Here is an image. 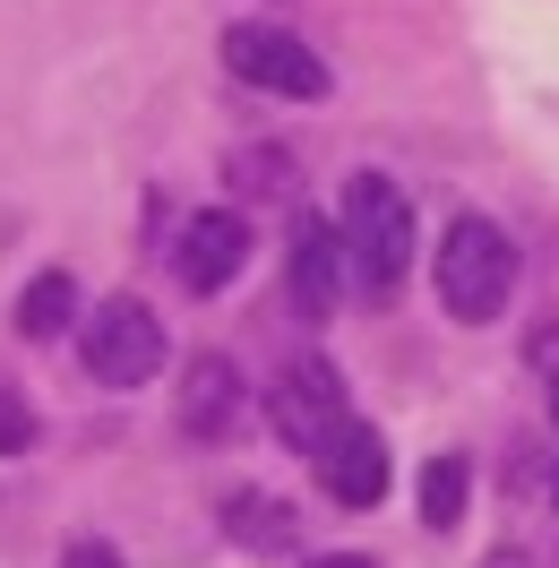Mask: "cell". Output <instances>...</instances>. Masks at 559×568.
I'll use <instances>...</instances> for the list:
<instances>
[{"mask_svg": "<svg viewBox=\"0 0 559 568\" xmlns=\"http://www.w3.org/2000/svg\"><path fill=\"white\" fill-rule=\"evenodd\" d=\"M61 568H130V560H121L112 542H70V551H61Z\"/></svg>", "mask_w": 559, "mask_h": 568, "instance_id": "5bb4252c", "label": "cell"}, {"mask_svg": "<svg viewBox=\"0 0 559 568\" xmlns=\"http://www.w3.org/2000/svg\"><path fill=\"white\" fill-rule=\"evenodd\" d=\"M242 258H250V215H233V207L190 215V233H181V250H173V267H181L190 293H224V284L242 276Z\"/></svg>", "mask_w": 559, "mask_h": 568, "instance_id": "8992f818", "label": "cell"}, {"mask_svg": "<svg viewBox=\"0 0 559 568\" xmlns=\"http://www.w3.org/2000/svg\"><path fill=\"white\" fill-rule=\"evenodd\" d=\"M551 414H559V371H551Z\"/></svg>", "mask_w": 559, "mask_h": 568, "instance_id": "2e32d148", "label": "cell"}, {"mask_svg": "<svg viewBox=\"0 0 559 568\" xmlns=\"http://www.w3.org/2000/svg\"><path fill=\"white\" fill-rule=\"evenodd\" d=\"M242 423H250L242 371L224 354H199V371L181 379V430H190V439H242Z\"/></svg>", "mask_w": 559, "mask_h": 568, "instance_id": "ba28073f", "label": "cell"}, {"mask_svg": "<svg viewBox=\"0 0 559 568\" xmlns=\"http://www.w3.org/2000/svg\"><path fill=\"white\" fill-rule=\"evenodd\" d=\"M284 284H293V311H302V320H327V311L345 302V242H336V224H318V215H302V233H293V267H284Z\"/></svg>", "mask_w": 559, "mask_h": 568, "instance_id": "9c48e42d", "label": "cell"}, {"mask_svg": "<svg viewBox=\"0 0 559 568\" xmlns=\"http://www.w3.org/2000/svg\"><path fill=\"white\" fill-rule=\"evenodd\" d=\"M336 423H345V379H336V362L293 354V362L276 371V379H267V430H276L284 448L318 457Z\"/></svg>", "mask_w": 559, "mask_h": 568, "instance_id": "3957f363", "label": "cell"}, {"mask_svg": "<svg viewBox=\"0 0 559 568\" xmlns=\"http://www.w3.org/2000/svg\"><path fill=\"white\" fill-rule=\"evenodd\" d=\"M78 320V276L70 267H43L27 293H18V336H61Z\"/></svg>", "mask_w": 559, "mask_h": 568, "instance_id": "30bf717a", "label": "cell"}, {"mask_svg": "<svg viewBox=\"0 0 559 568\" xmlns=\"http://www.w3.org/2000/svg\"><path fill=\"white\" fill-rule=\"evenodd\" d=\"M87 371L104 379V388H139L164 371V320L146 311V302H104L95 320H87Z\"/></svg>", "mask_w": 559, "mask_h": 568, "instance_id": "5b68a950", "label": "cell"}, {"mask_svg": "<svg viewBox=\"0 0 559 568\" xmlns=\"http://www.w3.org/2000/svg\"><path fill=\"white\" fill-rule=\"evenodd\" d=\"M318 483L345 499V508H379V499H387V448H379V430L345 414V423L327 430V448H318Z\"/></svg>", "mask_w": 559, "mask_h": 568, "instance_id": "52a82bcc", "label": "cell"}, {"mask_svg": "<svg viewBox=\"0 0 559 568\" xmlns=\"http://www.w3.org/2000/svg\"><path fill=\"white\" fill-rule=\"evenodd\" d=\"M224 70L242 87H258V95H284V104H318L327 95V61L302 36H284V27H233L224 36Z\"/></svg>", "mask_w": 559, "mask_h": 568, "instance_id": "277c9868", "label": "cell"}, {"mask_svg": "<svg viewBox=\"0 0 559 568\" xmlns=\"http://www.w3.org/2000/svg\"><path fill=\"white\" fill-rule=\"evenodd\" d=\"M336 242L353 258L362 302H396V284L414 267V207L387 173H353L345 181V215H336Z\"/></svg>", "mask_w": 559, "mask_h": 568, "instance_id": "6da1fadb", "label": "cell"}, {"mask_svg": "<svg viewBox=\"0 0 559 568\" xmlns=\"http://www.w3.org/2000/svg\"><path fill=\"white\" fill-rule=\"evenodd\" d=\"M465 483H474V474H465V457H430V465H421V526L448 534L456 517H465Z\"/></svg>", "mask_w": 559, "mask_h": 568, "instance_id": "7c38bea8", "label": "cell"}, {"mask_svg": "<svg viewBox=\"0 0 559 568\" xmlns=\"http://www.w3.org/2000/svg\"><path fill=\"white\" fill-rule=\"evenodd\" d=\"M27 448H35V405L0 379V457H27Z\"/></svg>", "mask_w": 559, "mask_h": 568, "instance_id": "4fadbf2b", "label": "cell"}, {"mask_svg": "<svg viewBox=\"0 0 559 568\" xmlns=\"http://www.w3.org/2000/svg\"><path fill=\"white\" fill-rule=\"evenodd\" d=\"M508 293H517V250L508 233L490 224V215H456L448 242H439V302H448V320L482 327L508 311Z\"/></svg>", "mask_w": 559, "mask_h": 568, "instance_id": "7a4b0ae2", "label": "cell"}, {"mask_svg": "<svg viewBox=\"0 0 559 568\" xmlns=\"http://www.w3.org/2000/svg\"><path fill=\"white\" fill-rule=\"evenodd\" d=\"M224 526H233V542H250V551H293V508H284V499L233 491V508H224Z\"/></svg>", "mask_w": 559, "mask_h": 568, "instance_id": "8fae6325", "label": "cell"}, {"mask_svg": "<svg viewBox=\"0 0 559 568\" xmlns=\"http://www.w3.org/2000/svg\"><path fill=\"white\" fill-rule=\"evenodd\" d=\"M302 568H379V560H362V551H327V560H302Z\"/></svg>", "mask_w": 559, "mask_h": 568, "instance_id": "9a60e30c", "label": "cell"}]
</instances>
